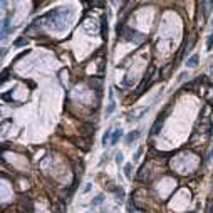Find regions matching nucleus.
<instances>
[{
  "instance_id": "a211bd4d",
  "label": "nucleus",
  "mask_w": 213,
  "mask_h": 213,
  "mask_svg": "<svg viewBox=\"0 0 213 213\" xmlns=\"http://www.w3.org/2000/svg\"><path fill=\"white\" fill-rule=\"evenodd\" d=\"M213 158V146H212V149H210V151H208V154H207V161H210Z\"/></svg>"
},
{
  "instance_id": "f03ea898",
  "label": "nucleus",
  "mask_w": 213,
  "mask_h": 213,
  "mask_svg": "<svg viewBox=\"0 0 213 213\" xmlns=\"http://www.w3.org/2000/svg\"><path fill=\"white\" fill-rule=\"evenodd\" d=\"M149 111V107L146 106V107H139V109H136V111H133V113H131V119H141L143 116H144V114L148 113Z\"/></svg>"
},
{
  "instance_id": "9d476101",
  "label": "nucleus",
  "mask_w": 213,
  "mask_h": 213,
  "mask_svg": "<svg viewBox=\"0 0 213 213\" xmlns=\"http://www.w3.org/2000/svg\"><path fill=\"white\" fill-rule=\"evenodd\" d=\"M201 7H205V9H212L213 2H201ZM208 13H210V10H205V15H207V17H208Z\"/></svg>"
},
{
  "instance_id": "2eb2a0df",
  "label": "nucleus",
  "mask_w": 213,
  "mask_h": 213,
  "mask_svg": "<svg viewBox=\"0 0 213 213\" xmlns=\"http://www.w3.org/2000/svg\"><path fill=\"white\" fill-rule=\"evenodd\" d=\"M212 45H213V34L208 37V40H207V49H208V50L212 49Z\"/></svg>"
},
{
  "instance_id": "423d86ee",
  "label": "nucleus",
  "mask_w": 213,
  "mask_h": 213,
  "mask_svg": "<svg viewBox=\"0 0 213 213\" xmlns=\"http://www.w3.org/2000/svg\"><path fill=\"white\" fill-rule=\"evenodd\" d=\"M161 126H163V119H158V121L153 124V128H151V134H158L160 129H161Z\"/></svg>"
},
{
  "instance_id": "f257e3e1",
  "label": "nucleus",
  "mask_w": 213,
  "mask_h": 213,
  "mask_svg": "<svg viewBox=\"0 0 213 213\" xmlns=\"http://www.w3.org/2000/svg\"><path fill=\"white\" fill-rule=\"evenodd\" d=\"M69 17H71V9H55L52 12H47L45 15L39 17L36 22H34V25L39 27V25L45 24V25H49V27H52V29H55V30H62L65 25H67Z\"/></svg>"
},
{
  "instance_id": "6ab92c4d",
  "label": "nucleus",
  "mask_w": 213,
  "mask_h": 213,
  "mask_svg": "<svg viewBox=\"0 0 213 213\" xmlns=\"http://www.w3.org/2000/svg\"><path fill=\"white\" fill-rule=\"evenodd\" d=\"M89 190H91V183H86V186H84V193H87Z\"/></svg>"
},
{
  "instance_id": "4468645a",
  "label": "nucleus",
  "mask_w": 213,
  "mask_h": 213,
  "mask_svg": "<svg viewBox=\"0 0 213 213\" xmlns=\"http://www.w3.org/2000/svg\"><path fill=\"white\" fill-rule=\"evenodd\" d=\"M124 175H126V178H131V165L129 163L124 166Z\"/></svg>"
},
{
  "instance_id": "7ed1b4c3",
  "label": "nucleus",
  "mask_w": 213,
  "mask_h": 213,
  "mask_svg": "<svg viewBox=\"0 0 213 213\" xmlns=\"http://www.w3.org/2000/svg\"><path fill=\"white\" fill-rule=\"evenodd\" d=\"M111 139H113V129H107L104 133V136H102V144L106 146V144H111Z\"/></svg>"
},
{
  "instance_id": "ddd939ff",
  "label": "nucleus",
  "mask_w": 213,
  "mask_h": 213,
  "mask_svg": "<svg viewBox=\"0 0 213 213\" xmlns=\"http://www.w3.org/2000/svg\"><path fill=\"white\" fill-rule=\"evenodd\" d=\"M102 200H104V196H102V195H97V196L94 198V201H92V207H96V205L102 203Z\"/></svg>"
},
{
  "instance_id": "39448f33",
  "label": "nucleus",
  "mask_w": 213,
  "mask_h": 213,
  "mask_svg": "<svg viewBox=\"0 0 213 213\" xmlns=\"http://www.w3.org/2000/svg\"><path fill=\"white\" fill-rule=\"evenodd\" d=\"M198 60H200V55H198V54H195V55H191V57L186 60V65H188V67H196Z\"/></svg>"
},
{
  "instance_id": "f3484780",
  "label": "nucleus",
  "mask_w": 213,
  "mask_h": 213,
  "mask_svg": "<svg viewBox=\"0 0 213 213\" xmlns=\"http://www.w3.org/2000/svg\"><path fill=\"white\" fill-rule=\"evenodd\" d=\"M116 163H118V165H121V163H123V153H121V151L116 154Z\"/></svg>"
},
{
  "instance_id": "20e7f679",
  "label": "nucleus",
  "mask_w": 213,
  "mask_h": 213,
  "mask_svg": "<svg viewBox=\"0 0 213 213\" xmlns=\"http://www.w3.org/2000/svg\"><path fill=\"white\" fill-rule=\"evenodd\" d=\"M121 138H123V131H121V129L113 131V139H111V146H114V144H116V143H118L119 139H121Z\"/></svg>"
},
{
  "instance_id": "0eeeda50",
  "label": "nucleus",
  "mask_w": 213,
  "mask_h": 213,
  "mask_svg": "<svg viewBox=\"0 0 213 213\" xmlns=\"http://www.w3.org/2000/svg\"><path fill=\"white\" fill-rule=\"evenodd\" d=\"M139 134H141V131H133V133H129V134H128V138H126V141H128V143L136 141L138 138H139Z\"/></svg>"
},
{
  "instance_id": "dca6fc26",
  "label": "nucleus",
  "mask_w": 213,
  "mask_h": 213,
  "mask_svg": "<svg viewBox=\"0 0 213 213\" xmlns=\"http://www.w3.org/2000/svg\"><path fill=\"white\" fill-rule=\"evenodd\" d=\"M25 44H27V39H25V37H24V39H18V40L15 42V45H17V47H20V45H25Z\"/></svg>"
},
{
  "instance_id": "aec40b11",
  "label": "nucleus",
  "mask_w": 213,
  "mask_h": 213,
  "mask_svg": "<svg viewBox=\"0 0 213 213\" xmlns=\"http://www.w3.org/2000/svg\"><path fill=\"white\" fill-rule=\"evenodd\" d=\"M212 213H213V203H212Z\"/></svg>"
},
{
  "instance_id": "f8f14e48",
  "label": "nucleus",
  "mask_w": 213,
  "mask_h": 213,
  "mask_svg": "<svg viewBox=\"0 0 213 213\" xmlns=\"http://www.w3.org/2000/svg\"><path fill=\"white\" fill-rule=\"evenodd\" d=\"M116 195H118V200L121 201L123 198H124V190L123 188H116Z\"/></svg>"
},
{
  "instance_id": "1a4fd4ad",
  "label": "nucleus",
  "mask_w": 213,
  "mask_h": 213,
  "mask_svg": "<svg viewBox=\"0 0 213 213\" xmlns=\"http://www.w3.org/2000/svg\"><path fill=\"white\" fill-rule=\"evenodd\" d=\"M89 84H91L94 89H101V84H102V81H101V79H96V77H92V79L89 81Z\"/></svg>"
},
{
  "instance_id": "9b49d317",
  "label": "nucleus",
  "mask_w": 213,
  "mask_h": 213,
  "mask_svg": "<svg viewBox=\"0 0 213 213\" xmlns=\"http://www.w3.org/2000/svg\"><path fill=\"white\" fill-rule=\"evenodd\" d=\"M193 44H195V34H191V37H190V42H188V45H186V52H190V50H191Z\"/></svg>"
},
{
  "instance_id": "6e6552de",
  "label": "nucleus",
  "mask_w": 213,
  "mask_h": 213,
  "mask_svg": "<svg viewBox=\"0 0 213 213\" xmlns=\"http://www.w3.org/2000/svg\"><path fill=\"white\" fill-rule=\"evenodd\" d=\"M109 99H111V101H109V106H107V109H106V114H107V116L113 113V111H114V107H116V104H114V99H113V94L109 96Z\"/></svg>"
}]
</instances>
